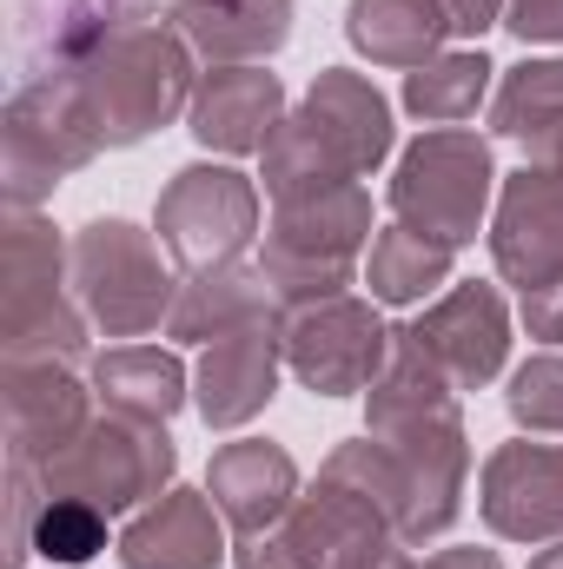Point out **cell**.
I'll list each match as a JSON object with an SVG mask.
<instances>
[{"label":"cell","instance_id":"cell-25","mask_svg":"<svg viewBox=\"0 0 563 569\" xmlns=\"http://www.w3.org/2000/svg\"><path fill=\"white\" fill-rule=\"evenodd\" d=\"M451 259H457V246H437V239L392 219L365 252V284H372L378 305H418L424 291L451 284Z\"/></svg>","mask_w":563,"mask_h":569},{"label":"cell","instance_id":"cell-27","mask_svg":"<svg viewBox=\"0 0 563 569\" xmlns=\"http://www.w3.org/2000/svg\"><path fill=\"white\" fill-rule=\"evenodd\" d=\"M491 73H497V67H491L484 53H437L431 67L405 73V107L418 113L424 127H464V120L484 107Z\"/></svg>","mask_w":563,"mask_h":569},{"label":"cell","instance_id":"cell-28","mask_svg":"<svg viewBox=\"0 0 563 569\" xmlns=\"http://www.w3.org/2000/svg\"><path fill=\"white\" fill-rule=\"evenodd\" d=\"M107 550V510H93V503H80V497H53L47 490V503H40V523H33V557H47V563H93Z\"/></svg>","mask_w":563,"mask_h":569},{"label":"cell","instance_id":"cell-1","mask_svg":"<svg viewBox=\"0 0 563 569\" xmlns=\"http://www.w3.org/2000/svg\"><path fill=\"white\" fill-rule=\"evenodd\" d=\"M372 398V443L385 450L392 477H398V543H431L457 523L464 510V418H457V391L451 378L418 351V338L398 325L392 331V365L378 371Z\"/></svg>","mask_w":563,"mask_h":569},{"label":"cell","instance_id":"cell-2","mask_svg":"<svg viewBox=\"0 0 563 569\" xmlns=\"http://www.w3.org/2000/svg\"><path fill=\"white\" fill-rule=\"evenodd\" d=\"M385 152H392L385 93L365 73L325 67L266 146V192H273V206H285V199H305V192L358 186Z\"/></svg>","mask_w":563,"mask_h":569},{"label":"cell","instance_id":"cell-33","mask_svg":"<svg viewBox=\"0 0 563 569\" xmlns=\"http://www.w3.org/2000/svg\"><path fill=\"white\" fill-rule=\"evenodd\" d=\"M504 7H511V0H444V13H451L457 33H484V27H497Z\"/></svg>","mask_w":563,"mask_h":569},{"label":"cell","instance_id":"cell-3","mask_svg":"<svg viewBox=\"0 0 563 569\" xmlns=\"http://www.w3.org/2000/svg\"><path fill=\"white\" fill-rule=\"evenodd\" d=\"M67 80L80 87L100 146H140L146 133L172 127L179 113H192V47L179 40L172 20H127L107 40H93Z\"/></svg>","mask_w":563,"mask_h":569},{"label":"cell","instance_id":"cell-5","mask_svg":"<svg viewBox=\"0 0 563 569\" xmlns=\"http://www.w3.org/2000/svg\"><path fill=\"white\" fill-rule=\"evenodd\" d=\"M365 246H372V192L365 186L305 192V199H285L273 212L259 272L273 279L279 311L285 305H318V298H338L358 279Z\"/></svg>","mask_w":563,"mask_h":569},{"label":"cell","instance_id":"cell-4","mask_svg":"<svg viewBox=\"0 0 563 569\" xmlns=\"http://www.w3.org/2000/svg\"><path fill=\"white\" fill-rule=\"evenodd\" d=\"M87 311L73 298V266L40 212H7L0 232V351L7 358H80Z\"/></svg>","mask_w":563,"mask_h":569},{"label":"cell","instance_id":"cell-19","mask_svg":"<svg viewBox=\"0 0 563 569\" xmlns=\"http://www.w3.org/2000/svg\"><path fill=\"white\" fill-rule=\"evenodd\" d=\"M192 140L239 159V152H266L273 133L285 127V87L266 67H213L192 93Z\"/></svg>","mask_w":563,"mask_h":569},{"label":"cell","instance_id":"cell-21","mask_svg":"<svg viewBox=\"0 0 563 569\" xmlns=\"http://www.w3.org/2000/svg\"><path fill=\"white\" fill-rule=\"evenodd\" d=\"M172 27L213 67H259L292 40V0H172Z\"/></svg>","mask_w":563,"mask_h":569},{"label":"cell","instance_id":"cell-22","mask_svg":"<svg viewBox=\"0 0 563 569\" xmlns=\"http://www.w3.org/2000/svg\"><path fill=\"white\" fill-rule=\"evenodd\" d=\"M273 318H279V298H273V279L259 266H213V272H186L166 331L186 345H213L226 331L273 325Z\"/></svg>","mask_w":563,"mask_h":569},{"label":"cell","instance_id":"cell-16","mask_svg":"<svg viewBox=\"0 0 563 569\" xmlns=\"http://www.w3.org/2000/svg\"><path fill=\"white\" fill-rule=\"evenodd\" d=\"M491 259L517 291L563 279V179L544 166H524L497 186L491 219Z\"/></svg>","mask_w":563,"mask_h":569},{"label":"cell","instance_id":"cell-14","mask_svg":"<svg viewBox=\"0 0 563 569\" xmlns=\"http://www.w3.org/2000/svg\"><path fill=\"white\" fill-rule=\"evenodd\" d=\"M87 398L93 385H80L67 371V358H7L0 371V411H7V457L20 463H53L80 430L93 425L87 418Z\"/></svg>","mask_w":563,"mask_h":569},{"label":"cell","instance_id":"cell-15","mask_svg":"<svg viewBox=\"0 0 563 569\" xmlns=\"http://www.w3.org/2000/svg\"><path fill=\"white\" fill-rule=\"evenodd\" d=\"M477 510L504 543H557L563 537V443H497L484 457Z\"/></svg>","mask_w":563,"mask_h":569},{"label":"cell","instance_id":"cell-6","mask_svg":"<svg viewBox=\"0 0 563 569\" xmlns=\"http://www.w3.org/2000/svg\"><path fill=\"white\" fill-rule=\"evenodd\" d=\"M239 569H392L398 523L352 483L318 477L266 537H239Z\"/></svg>","mask_w":563,"mask_h":569},{"label":"cell","instance_id":"cell-18","mask_svg":"<svg viewBox=\"0 0 563 569\" xmlns=\"http://www.w3.org/2000/svg\"><path fill=\"white\" fill-rule=\"evenodd\" d=\"M213 490H166L120 530V563L127 569H219L226 563V530H219Z\"/></svg>","mask_w":563,"mask_h":569},{"label":"cell","instance_id":"cell-9","mask_svg":"<svg viewBox=\"0 0 563 569\" xmlns=\"http://www.w3.org/2000/svg\"><path fill=\"white\" fill-rule=\"evenodd\" d=\"M0 152H7V206L33 212L67 172H80L100 152V127L67 73L53 80H20L0 120Z\"/></svg>","mask_w":563,"mask_h":569},{"label":"cell","instance_id":"cell-11","mask_svg":"<svg viewBox=\"0 0 563 569\" xmlns=\"http://www.w3.org/2000/svg\"><path fill=\"white\" fill-rule=\"evenodd\" d=\"M279 351L305 391L352 398V391H372L378 371L392 365V325L372 311V298L338 291V298H318V305H285Z\"/></svg>","mask_w":563,"mask_h":569},{"label":"cell","instance_id":"cell-32","mask_svg":"<svg viewBox=\"0 0 563 569\" xmlns=\"http://www.w3.org/2000/svg\"><path fill=\"white\" fill-rule=\"evenodd\" d=\"M392 569H504L497 550H437V557H392Z\"/></svg>","mask_w":563,"mask_h":569},{"label":"cell","instance_id":"cell-24","mask_svg":"<svg viewBox=\"0 0 563 569\" xmlns=\"http://www.w3.org/2000/svg\"><path fill=\"white\" fill-rule=\"evenodd\" d=\"M93 398L107 405V418L166 425L186 405V365L159 345H113L93 358Z\"/></svg>","mask_w":563,"mask_h":569},{"label":"cell","instance_id":"cell-31","mask_svg":"<svg viewBox=\"0 0 563 569\" xmlns=\"http://www.w3.org/2000/svg\"><path fill=\"white\" fill-rule=\"evenodd\" d=\"M517 311H524L531 338H544V345H563V279L537 284V291H517Z\"/></svg>","mask_w":563,"mask_h":569},{"label":"cell","instance_id":"cell-13","mask_svg":"<svg viewBox=\"0 0 563 569\" xmlns=\"http://www.w3.org/2000/svg\"><path fill=\"white\" fill-rule=\"evenodd\" d=\"M418 338V351L451 378V391H484L504 358H511V311H504V291L497 284H451L424 318L405 325Z\"/></svg>","mask_w":563,"mask_h":569},{"label":"cell","instance_id":"cell-8","mask_svg":"<svg viewBox=\"0 0 563 569\" xmlns=\"http://www.w3.org/2000/svg\"><path fill=\"white\" fill-rule=\"evenodd\" d=\"M67 266H73V298H80V311H87L93 331H107V338H146V331H159V318H172L179 284L159 266L152 232L127 226V219H93V226H80L73 246H67Z\"/></svg>","mask_w":563,"mask_h":569},{"label":"cell","instance_id":"cell-34","mask_svg":"<svg viewBox=\"0 0 563 569\" xmlns=\"http://www.w3.org/2000/svg\"><path fill=\"white\" fill-rule=\"evenodd\" d=\"M531 166H544V172H557V179H563V127L531 146Z\"/></svg>","mask_w":563,"mask_h":569},{"label":"cell","instance_id":"cell-20","mask_svg":"<svg viewBox=\"0 0 563 569\" xmlns=\"http://www.w3.org/2000/svg\"><path fill=\"white\" fill-rule=\"evenodd\" d=\"M206 490H213L219 517L239 537H266L285 510L298 503V463L285 457L273 437H233V443L213 450Z\"/></svg>","mask_w":563,"mask_h":569},{"label":"cell","instance_id":"cell-29","mask_svg":"<svg viewBox=\"0 0 563 569\" xmlns=\"http://www.w3.org/2000/svg\"><path fill=\"white\" fill-rule=\"evenodd\" d=\"M504 405H511V418H517L524 430H551V437H563V358L557 351L524 358V365L511 371Z\"/></svg>","mask_w":563,"mask_h":569},{"label":"cell","instance_id":"cell-10","mask_svg":"<svg viewBox=\"0 0 563 569\" xmlns=\"http://www.w3.org/2000/svg\"><path fill=\"white\" fill-rule=\"evenodd\" d=\"M172 437L166 425H134V418H100L87 425L53 463H40V483L53 497H80L107 517H127V510H146L152 497L172 490Z\"/></svg>","mask_w":563,"mask_h":569},{"label":"cell","instance_id":"cell-30","mask_svg":"<svg viewBox=\"0 0 563 569\" xmlns=\"http://www.w3.org/2000/svg\"><path fill=\"white\" fill-rule=\"evenodd\" d=\"M504 27H511L524 47H537V40L557 47L563 40V0H511V7H504Z\"/></svg>","mask_w":563,"mask_h":569},{"label":"cell","instance_id":"cell-35","mask_svg":"<svg viewBox=\"0 0 563 569\" xmlns=\"http://www.w3.org/2000/svg\"><path fill=\"white\" fill-rule=\"evenodd\" d=\"M531 569H563V537L544 550V557H531Z\"/></svg>","mask_w":563,"mask_h":569},{"label":"cell","instance_id":"cell-26","mask_svg":"<svg viewBox=\"0 0 563 569\" xmlns=\"http://www.w3.org/2000/svg\"><path fill=\"white\" fill-rule=\"evenodd\" d=\"M563 127V60H524L497 80V100H491V133L497 140H517L524 152Z\"/></svg>","mask_w":563,"mask_h":569},{"label":"cell","instance_id":"cell-12","mask_svg":"<svg viewBox=\"0 0 563 569\" xmlns=\"http://www.w3.org/2000/svg\"><path fill=\"white\" fill-rule=\"evenodd\" d=\"M152 232L186 272L239 266V252L259 239V186L233 166H179L159 192Z\"/></svg>","mask_w":563,"mask_h":569},{"label":"cell","instance_id":"cell-7","mask_svg":"<svg viewBox=\"0 0 563 569\" xmlns=\"http://www.w3.org/2000/svg\"><path fill=\"white\" fill-rule=\"evenodd\" d=\"M491 192H497L491 140L471 127H431L405 146L392 172V219L437 246H471L484 232Z\"/></svg>","mask_w":563,"mask_h":569},{"label":"cell","instance_id":"cell-17","mask_svg":"<svg viewBox=\"0 0 563 569\" xmlns=\"http://www.w3.org/2000/svg\"><path fill=\"white\" fill-rule=\"evenodd\" d=\"M279 318L273 325H246V331H226L206 345L199 358V378H192V405L213 430H239L253 425L266 405H273V385H279Z\"/></svg>","mask_w":563,"mask_h":569},{"label":"cell","instance_id":"cell-23","mask_svg":"<svg viewBox=\"0 0 563 569\" xmlns=\"http://www.w3.org/2000/svg\"><path fill=\"white\" fill-rule=\"evenodd\" d=\"M451 13L444 0H352L345 7V40L372 60V67H405L418 73L444 53L451 40Z\"/></svg>","mask_w":563,"mask_h":569}]
</instances>
